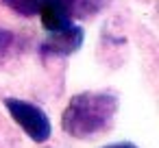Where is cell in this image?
Wrapping results in <instances>:
<instances>
[{
  "label": "cell",
  "instance_id": "obj_1",
  "mask_svg": "<svg viewBox=\"0 0 159 148\" xmlns=\"http://www.w3.org/2000/svg\"><path fill=\"white\" fill-rule=\"evenodd\" d=\"M118 113V96L111 92H81L70 98L61 113V128L76 137L89 139L107 131Z\"/></svg>",
  "mask_w": 159,
  "mask_h": 148
},
{
  "label": "cell",
  "instance_id": "obj_2",
  "mask_svg": "<svg viewBox=\"0 0 159 148\" xmlns=\"http://www.w3.org/2000/svg\"><path fill=\"white\" fill-rule=\"evenodd\" d=\"M5 107L33 141L42 144L50 137L52 126H50V120L42 107H37L29 100H20V98H5Z\"/></svg>",
  "mask_w": 159,
  "mask_h": 148
},
{
  "label": "cell",
  "instance_id": "obj_3",
  "mask_svg": "<svg viewBox=\"0 0 159 148\" xmlns=\"http://www.w3.org/2000/svg\"><path fill=\"white\" fill-rule=\"evenodd\" d=\"M83 39H85L83 29L70 24L63 31L50 33L48 39L42 44V52L44 55H55V57H68V55H74L83 46Z\"/></svg>",
  "mask_w": 159,
  "mask_h": 148
},
{
  "label": "cell",
  "instance_id": "obj_4",
  "mask_svg": "<svg viewBox=\"0 0 159 148\" xmlns=\"http://www.w3.org/2000/svg\"><path fill=\"white\" fill-rule=\"evenodd\" d=\"M39 16H42V24L48 33H57V31H63L66 26L72 24V20L68 18L66 9L61 7L59 0H44V5L39 9Z\"/></svg>",
  "mask_w": 159,
  "mask_h": 148
},
{
  "label": "cell",
  "instance_id": "obj_5",
  "mask_svg": "<svg viewBox=\"0 0 159 148\" xmlns=\"http://www.w3.org/2000/svg\"><path fill=\"white\" fill-rule=\"evenodd\" d=\"M59 2L70 20H89L105 7L107 0H59Z\"/></svg>",
  "mask_w": 159,
  "mask_h": 148
},
{
  "label": "cell",
  "instance_id": "obj_6",
  "mask_svg": "<svg viewBox=\"0 0 159 148\" xmlns=\"http://www.w3.org/2000/svg\"><path fill=\"white\" fill-rule=\"evenodd\" d=\"M2 5L9 7L13 13L22 16V18H33L39 13L44 0H2Z\"/></svg>",
  "mask_w": 159,
  "mask_h": 148
},
{
  "label": "cell",
  "instance_id": "obj_7",
  "mask_svg": "<svg viewBox=\"0 0 159 148\" xmlns=\"http://www.w3.org/2000/svg\"><path fill=\"white\" fill-rule=\"evenodd\" d=\"M11 39H13V37H11V33H9V31H5V29L0 31V50H5V48H9Z\"/></svg>",
  "mask_w": 159,
  "mask_h": 148
},
{
  "label": "cell",
  "instance_id": "obj_8",
  "mask_svg": "<svg viewBox=\"0 0 159 148\" xmlns=\"http://www.w3.org/2000/svg\"><path fill=\"white\" fill-rule=\"evenodd\" d=\"M105 148H137V146L131 144V141H118V144H109V146H105Z\"/></svg>",
  "mask_w": 159,
  "mask_h": 148
}]
</instances>
